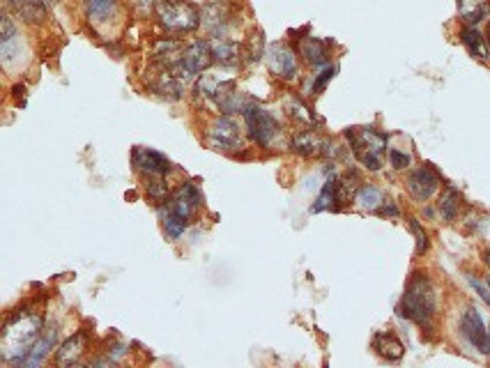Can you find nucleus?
<instances>
[{
    "label": "nucleus",
    "mask_w": 490,
    "mask_h": 368,
    "mask_svg": "<svg viewBox=\"0 0 490 368\" xmlns=\"http://www.w3.org/2000/svg\"><path fill=\"white\" fill-rule=\"evenodd\" d=\"M56 339H58V329H44L40 339L35 341V345L30 348V352L24 357V362L19 366H40L44 364V359L51 355V350L56 348Z\"/></svg>",
    "instance_id": "24"
},
{
    "label": "nucleus",
    "mask_w": 490,
    "mask_h": 368,
    "mask_svg": "<svg viewBox=\"0 0 490 368\" xmlns=\"http://www.w3.org/2000/svg\"><path fill=\"white\" fill-rule=\"evenodd\" d=\"M5 10L26 26H44L49 21L47 0H5Z\"/></svg>",
    "instance_id": "15"
},
{
    "label": "nucleus",
    "mask_w": 490,
    "mask_h": 368,
    "mask_svg": "<svg viewBox=\"0 0 490 368\" xmlns=\"http://www.w3.org/2000/svg\"><path fill=\"white\" fill-rule=\"evenodd\" d=\"M405 189H408L410 198L417 202L433 200L442 189V175L437 173L431 163H421V166L412 168L405 177Z\"/></svg>",
    "instance_id": "9"
},
{
    "label": "nucleus",
    "mask_w": 490,
    "mask_h": 368,
    "mask_svg": "<svg viewBox=\"0 0 490 368\" xmlns=\"http://www.w3.org/2000/svg\"><path fill=\"white\" fill-rule=\"evenodd\" d=\"M152 19L164 35H193L200 30V7L193 0H155Z\"/></svg>",
    "instance_id": "3"
},
{
    "label": "nucleus",
    "mask_w": 490,
    "mask_h": 368,
    "mask_svg": "<svg viewBox=\"0 0 490 368\" xmlns=\"http://www.w3.org/2000/svg\"><path fill=\"white\" fill-rule=\"evenodd\" d=\"M486 285H488V290H490V269L486 272Z\"/></svg>",
    "instance_id": "39"
},
{
    "label": "nucleus",
    "mask_w": 490,
    "mask_h": 368,
    "mask_svg": "<svg viewBox=\"0 0 490 368\" xmlns=\"http://www.w3.org/2000/svg\"><path fill=\"white\" fill-rule=\"evenodd\" d=\"M458 24L484 26L490 17V0H456Z\"/></svg>",
    "instance_id": "20"
},
{
    "label": "nucleus",
    "mask_w": 490,
    "mask_h": 368,
    "mask_svg": "<svg viewBox=\"0 0 490 368\" xmlns=\"http://www.w3.org/2000/svg\"><path fill=\"white\" fill-rule=\"evenodd\" d=\"M467 283H470L472 288H474V292H477V295H479V297L484 299V302L490 306V290H488V285H486V283H481L474 274H467Z\"/></svg>",
    "instance_id": "34"
},
{
    "label": "nucleus",
    "mask_w": 490,
    "mask_h": 368,
    "mask_svg": "<svg viewBox=\"0 0 490 368\" xmlns=\"http://www.w3.org/2000/svg\"><path fill=\"white\" fill-rule=\"evenodd\" d=\"M200 205V191L198 186L191 182H184L177 191H173V196L164 202V207H168L171 212H175L184 219H191L193 212Z\"/></svg>",
    "instance_id": "18"
},
{
    "label": "nucleus",
    "mask_w": 490,
    "mask_h": 368,
    "mask_svg": "<svg viewBox=\"0 0 490 368\" xmlns=\"http://www.w3.org/2000/svg\"><path fill=\"white\" fill-rule=\"evenodd\" d=\"M290 150H292V152L301 154V157L322 154V150H325V138L315 136L313 129H301L297 136H292Z\"/></svg>",
    "instance_id": "27"
},
{
    "label": "nucleus",
    "mask_w": 490,
    "mask_h": 368,
    "mask_svg": "<svg viewBox=\"0 0 490 368\" xmlns=\"http://www.w3.org/2000/svg\"><path fill=\"white\" fill-rule=\"evenodd\" d=\"M437 313H440V295H437L435 283L431 274L424 272V269H417L405 283L401 302H398V315L428 332L433 327Z\"/></svg>",
    "instance_id": "1"
},
{
    "label": "nucleus",
    "mask_w": 490,
    "mask_h": 368,
    "mask_svg": "<svg viewBox=\"0 0 490 368\" xmlns=\"http://www.w3.org/2000/svg\"><path fill=\"white\" fill-rule=\"evenodd\" d=\"M315 74L311 77V83H308V93H311L313 97H318L322 95L327 90V86L334 81V77L338 74V65L336 63H329L325 67H320V70H313Z\"/></svg>",
    "instance_id": "29"
},
{
    "label": "nucleus",
    "mask_w": 490,
    "mask_h": 368,
    "mask_svg": "<svg viewBox=\"0 0 490 368\" xmlns=\"http://www.w3.org/2000/svg\"><path fill=\"white\" fill-rule=\"evenodd\" d=\"M267 70L274 79L283 81V83H295L299 79L301 70V58L297 54V47L288 40H278L267 44Z\"/></svg>",
    "instance_id": "7"
},
{
    "label": "nucleus",
    "mask_w": 490,
    "mask_h": 368,
    "mask_svg": "<svg viewBox=\"0 0 490 368\" xmlns=\"http://www.w3.org/2000/svg\"><path fill=\"white\" fill-rule=\"evenodd\" d=\"M267 54L265 40H262V30H253L251 35L242 40V63H260Z\"/></svg>",
    "instance_id": "28"
},
{
    "label": "nucleus",
    "mask_w": 490,
    "mask_h": 368,
    "mask_svg": "<svg viewBox=\"0 0 490 368\" xmlns=\"http://www.w3.org/2000/svg\"><path fill=\"white\" fill-rule=\"evenodd\" d=\"M88 348V336L86 332L74 334L70 341L60 345V350L56 352V364L60 366H70V364H79L83 352Z\"/></svg>",
    "instance_id": "25"
},
{
    "label": "nucleus",
    "mask_w": 490,
    "mask_h": 368,
    "mask_svg": "<svg viewBox=\"0 0 490 368\" xmlns=\"http://www.w3.org/2000/svg\"><path fill=\"white\" fill-rule=\"evenodd\" d=\"M214 67V56H212V44H210V37H196L189 44H184L182 58L180 63L173 67V74L189 83V81H196L200 74L210 72Z\"/></svg>",
    "instance_id": "5"
},
{
    "label": "nucleus",
    "mask_w": 490,
    "mask_h": 368,
    "mask_svg": "<svg viewBox=\"0 0 490 368\" xmlns=\"http://www.w3.org/2000/svg\"><path fill=\"white\" fill-rule=\"evenodd\" d=\"M246 134L258 147H269L278 136V122L276 118L269 113L265 106H260L258 102H246L242 109Z\"/></svg>",
    "instance_id": "8"
},
{
    "label": "nucleus",
    "mask_w": 490,
    "mask_h": 368,
    "mask_svg": "<svg viewBox=\"0 0 490 368\" xmlns=\"http://www.w3.org/2000/svg\"><path fill=\"white\" fill-rule=\"evenodd\" d=\"M145 193L150 200L155 202H164L168 200V186H166L164 177H148V184H145Z\"/></svg>",
    "instance_id": "33"
},
{
    "label": "nucleus",
    "mask_w": 490,
    "mask_h": 368,
    "mask_svg": "<svg viewBox=\"0 0 490 368\" xmlns=\"http://www.w3.org/2000/svg\"><path fill=\"white\" fill-rule=\"evenodd\" d=\"M214 65L221 70H237L242 65V42L235 37H210Z\"/></svg>",
    "instance_id": "17"
},
{
    "label": "nucleus",
    "mask_w": 490,
    "mask_h": 368,
    "mask_svg": "<svg viewBox=\"0 0 490 368\" xmlns=\"http://www.w3.org/2000/svg\"><path fill=\"white\" fill-rule=\"evenodd\" d=\"M458 332H461V336L470 348L481 352V348H484V343H486V336H488V325L477 306H472V304L465 306V311L461 313V318H458Z\"/></svg>",
    "instance_id": "14"
},
{
    "label": "nucleus",
    "mask_w": 490,
    "mask_h": 368,
    "mask_svg": "<svg viewBox=\"0 0 490 368\" xmlns=\"http://www.w3.org/2000/svg\"><path fill=\"white\" fill-rule=\"evenodd\" d=\"M387 200L384 198V191L380 189L378 184L373 182H361L357 193H354V200L352 205L361 209V212H371V214H378V209L382 207V202Z\"/></svg>",
    "instance_id": "23"
},
{
    "label": "nucleus",
    "mask_w": 490,
    "mask_h": 368,
    "mask_svg": "<svg viewBox=\"0 0 490 368\" xmlns=\"http://www.w3.org/2000/svg\"><path fill=\"white\" fill-rule=\"evenodd\" d=\"M352 157L368 173H380L384 166V152L389 150V136L375 127H348L343 131Z\"/></svg>",
    "instance_id": "4"
},
{
    "label": "nucleus",
    "mask_w": 490,
    "mask_h": 368,
    "mask_svg": "<svg viewBox=\"0 0 490 368\" xmlns=\"http://www.w3.org/2000/svg\"><path fill=\"white\" fill-rule=\"evenodd\" d=\"M297 54L301 58V63L311 70H320L331 63V56H334L336 44L331 40H325V37H315V35H304L295 40Z\"/></svg>",
    "instance_id": "11"
},
{
    "label": "nucleus",
    "mask_w": 490,
    "mask_h": 368,
    "mask_svg": "<svg viewBox=\"0 0 490 368\" xmlns=\"http://www.w3.org/2000/svg\"><path fill=\"white\" fill-rule=\"evenodd\" d=\"M380 216H387V219H398L401 216V207H398L396 200H384L382 207L378 209Z\"/></svg>",
    "instance_id": "35"
},
{
    "label": "nucleus",
    "mask_w": 490,
    "mask_h": 368,
    "mask_svg": "<svg viewBox=\"0 0 490 368\" xmlns=\"http://www.w3.org/2000/svg\"><path fill=\"white\" fill-rule=\"evenodd\" d=\"M283 109L288 111V115L295 120V122L301 127V129H313L315 127V113L311 111V106L301 99L297 95H288L283 102Z\"/></svg>",
    "instance_id": "26"
},
{
    "label": "nucleus",
    "mask_w": 490,
    "mask_h": 368,
    "mask_svg": "<svg viewBox=\"0 0 490 368\" xmlns=\"http://www.w3.org/2000/svg\"><path fill=\"white\" fill-rule=\"evenodd\" d=\"M484 30H486V37H488V42H490V17H488V21L484 24Z\"/></svg>",
    "instance_id": "37"
},
{
    "label": "nucleus",
    "mask_w": 490,
    "mask_h": 368,
    "mask_svg": "<svg viewBox=\"0 0 490 368\" xmlns=\"http://www.w3.org/2000/svg\"><path fill=\"white\" fill-rule=\"evenodd\" d=\"M161 221H164V232L171 239H180L184 235L187 226H189V219H184V216H180L175 212H171V209L164 207V205H161Z\"/></svg>",
    "instance_id": "30"
},
{
    "label": "nucleus",
    "mask_w": 490,
    "mask_h": 368,
    "mask_svg": "<svg viewBox=\"0 0 490 368\" xmlns=\"http://www.w3.org/2000/svg\"><path fill=\"white\" fill-rule=\"evenodd\" d=\"M373 350L375 355L382 357L384 362H401L405 355V345L394 332H378L373 336Z\"/></svg>",
    "instance_id": "21"
},
{
    "label": "nucleus",
    "mask_w": 490,
    "mask_h": 368,
    "mask_svg": "<svg viewBox=\"0 0 490 368\" xmlns=\"http://www.w3.org/2000/svg\"><path fill=\"white\" fill-rule=\"evenodd\" d=\"M456 40L461 42V47L467 51V56H472L481 65H490V42L486 37L484 26L461 24L456 30Z\"/></svg>",
    "instance_id": "13"
},
{
    "label": "nucleus",
    "mask_w": 490,
    "mask_h": 368,
    "mask_svg": "<svg viewBox=\"0 0 490 368\" xmlns=\"http://www.w3.org/2000/svg\"><path fill=\"white\" fill-rule=\"evenodd\" d=\"M387 159H389V166L394 168V170H398V173L410 170V166H412V154L405 152V150H401V147H391L389 145Z\"/></svg>",
    "instance_id": "32"
},
{
    "label": "nucleus",
    "mask_w": 490,
    "mask_h": 368,
    "mask_svg": "<svg viewBox=\"0 0 490 368\" xmlns=\"http://www.w3.org/2000/svg\"><path fill=\"white\" fill-rule=\"evenodd\" d=\"M200 28L207 37H232L239 28V12L230 0H205L200 7Z\"/></svg>",
    "instance_id": "6"
},
{
    "label": "nucleus",
    "mask_w": 490,
    "mask_h": 368,
    "mask_svg": "<svg viewBox=\"0 0 490 368\" xmlns=\"http://www.w3.org/2000/svg\"><path fill=\"white\" fill-rule=\"evenodd\" d=\"M207 143L214 150L235 152V150L242 147V131H239V125L228 113L216 118L214 122L207 127Z\"/></svg>",
    "instance_id": "12"
},
{
    "label": "nucleus",
    "mask_w": 490,
    "mask_h": 368,
    "mask_svg": "<svg viewBox=\"0 0 490 368\" xmlns=\"http://www.w3.org/2000/svg\"><path fill=\"white\" fill-rule=\"evenodd\" d=\"M338 209H343L341 193H338V175L331 173V175L325 179V184H322V189L313 202L311 212H338Z\"/></svg>",
    "instance_id": "22"
},
{
    "label": "nucleus",
    "mask_w": 490,
    "mask_h": 368,
    "mask_svg": "<svg viewBox=\"0 0 490 368\" xmlns=\"http://www.w3.org/2000/svg\"><path fill=\"white\" fill-rule=\"evenodd\" d=\"M463 207H465L463 193L454 184H444L440 198H437V214H440V219L444 223H456L461 219Z\"/></svg>",
    "instance_id": "19"
},
{
    "label": "nucleus",
    "mask_w": 490,
    "mask_h": 368,
    "mask_svg": "<svg viewBox=\"0 0 490 368\" xmlns=\"http://www.w3.org/2000/svg\"><path fill=\"white\" fill-rule=\"evenodd\" d=\"M81 12L95 33H100L122 21L125 3L122 0H81Z\"/></svg>",
    "instance_id": "10"
},
{
    "label": "nucleus",
    "mask_w": 490,
    "mask_h": 368,
    "mask_svg": "<svg viewBox=\"0 0 490 368\" xmlns=\"http://www.w3.org/2000/svg\"><path fill=\"white\" fill-rule=\"evenodd\" d=\"M481 355H486L490 359V327H488V336H486V343H484V348H481Z\"/></svg>",
    "instance_id": "36"
},
{
    "label": "nucleus",
    "mask_w": 490,
    "mask_h": 368,
    "mask_svg": "<svg viewBox=\"0 0 490 368\" xmlns=\"http://www.w3.org/2000/svg\"><path fill=\"white\" fill-rule=\"evenodd\" d=\"M44 332L42 315L30 311V309H19L14 311L5 322L3 339H0V350H3V359L14 366L24 362V357L35 345Z\"/></svg>",
    "instance_id": "2"
},
{
    "label": "nucleus",
    "mask_w": 490,
    "mask_h": 368,
    "mask_svg": "<svg viewBox=\"0 0 490 368\" xmlns=\"http://www.w3.org/2000/svg\"><path fill=\"white\" fill-rule=\"evenodd\" d=\"M486 237H488V244H490V221H486Z\"/></svg>",
    "instance_id": "38"
},
{
    "label": "nucleus",
    "mask_w": 490,
    "mask_h": 368,
    "mask_svg": "<svg viewBox=\"0 0 490 368\" xmlns=\"http://www.w3.org/2000/svg\"><path fill=\"white\" fill-rule=\"evenodd\" d=\"M132 163L145 177H166L171 173V161L161 152L150 147H134Z\"/></svg>",
    "instance_id": "16"
},
{
    "label": "nucleus",
    "mask_w": 490,
    "mask_h": 368,
    "mask_svg": "<svg viewBox=\"0 0 490 368\" xmlns=\"http://www.w3.org/2000/svg\"><path fill=\"white\" fill-rule=\"evenodd\" d=\"M408 228L410 232L414 235V253L417 255H424L428 253V249H431V237H428V232L424 230V226H421V221L417 219V216H408Z\"/></svg>",
    "instance_id": "31"
}]
</instances>
